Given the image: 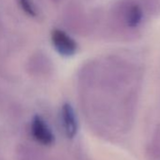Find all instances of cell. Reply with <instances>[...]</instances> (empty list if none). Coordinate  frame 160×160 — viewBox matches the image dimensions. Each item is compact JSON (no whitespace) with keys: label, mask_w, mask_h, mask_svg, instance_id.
Listing matches in <instances>:
<instances>
[{"label":"cell","mask_w":160,"mask_h":160,"mask_svg":"<svg viewBox=\"0 0 160 160\" xmlns=\"http://www.w3.org/2000/svg\"><path fill=\"white\" fill-rule=\"evenodd\" d=\"M18 3L21 9L23 10V12H25L28 15L31 17L38 16L39 12H38L37 6L35 5V3L32 0H18Z\"/></svg>","instance_id":"obj_5"},{"label":"cell","mask_w":160,"mask_h":160,"mask_svg":"<svg viewBox=\"0 0 160 160\" xmlns=\"http://www.w3.org/2000/svg\"><path fill=\"white\" fill-rule=\"evenodd\" d=\"M60 121L63 130L68 138H73L77 133V119L72 107L66 103L60 109Z\"/></svg>","instance_id":"obj_4"},{"label":"cell","mask_w":160,"mask_h":160,"mask_svg":"<svg viewBox=\"0 0 160 160\" xmlns=\"http://www.w3.org/2000/svg\"><path fill=\"white\" fill-rule=\"evenodd\" d=\"M151 152L154 155V157L160 156V127H158L156 132L154 133L151 146Z\"/></svg>","instance_id":"obj_6"},{"label":"cell","mask_w":160,"mask_h":160,"mask_svg":"<svg viewBox=\"0 0 160 160\" xmlns=\"http://www.w3.org/2000/svg\"><path fill=\"white\" fill-rule=\"evenodd\" d=\"M159 14L160 0H118L109 11V22L118 34L135 37Z\"/></svg>","instance_id":"obj_1"},{"label":"cell","mask_w":160,"mask_h":160,"mask_svg":"<svg viewBox=\"0 0 160 160\" xmlns=\"http://www.w3.org/2000/svg\"><path fill=\"white\" fill-rule=\"evenodd\" d=\"M51 41L56 51L63 57L73 56L77 51L76 42L61 29H54L51 33Z\"/></svg>","instance_id":"obj_2"},{"label":"cell","mask_w":160,"mask_h":160,"mask_svg":"<svg viewBox=\"0 0 160 160\" xmlns=\"http://www.w3.org/2000/svg\"><path fill=\"white\" fill-rule=\"evenodd\" d=\"M31 134L33 138L42 145H51L55 139L50 127L40 116H35L32 120Z\"/></svg>","instance_id":"obj_3"}]
</instances>
